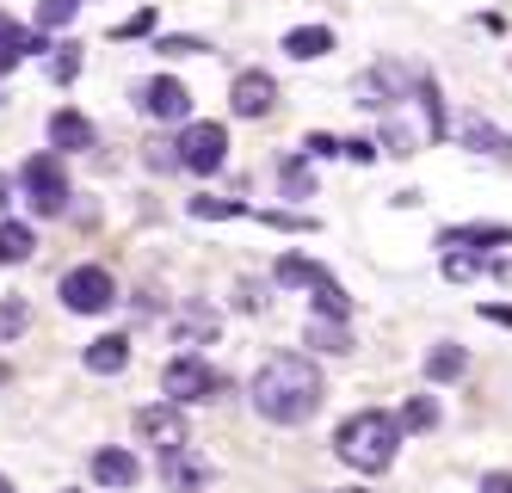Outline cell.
I'll use <instances>...</instances> for the list:
<instances>
[{"label":"cell","mask_w":512,"mask_h":493,"mask_svg":"<svg viewBox=\"0 0 512 493\" xmlns=\"http://www.w3.org/2000/svg\"><path fill=\"white\" fill-rule=\"evenodd\" d=\"M383 155H414V136L389 124V130H383Z\"/></svg>","instance_id":"obj_33"},{"label":"cell","mask_w":512,"mask_h":493,"mask_svg":"<svg viewBox=\"0 0 512 493\" xmlns=\"http://www.w3.org/2000/svg\"><path fill=\"white\" fill-rule=\"evenodd\" d=\"M118 302V284L105 265H75V272L62 278V309H75V315H99V309H112Z\"/></svg>","instance_id":"obj_4"},{"label":"cell","mask_w":512,"mask_h":493,"mask_svg":"<svg viewBox=\"0 0 512 493\" xmlns=\"http://www.w3.org/2000/svg\"><path fill=\"white\" fill-rule=\"evenodd\" d=\"M303 148H309L315 161H334V155H346V142H340V136H327V130H315V136H309Z\"/></svg>","instance_id":"obj_29"},{"label":"cell","mask_w":512,"mask_h":493,"mask_svg":"<svg viewBox=\"0 0 512 493\" xmlns=\"http://www.w3.org/2000/svg\"><path fill=\"white\" fill-rule=\"evenodd\" d=\"M149 31H155V13L142 7V13H136V19H124V25H118L112 37H149Z\"/></svg>","instance_id":"obj_32"},{"label":"cell","mask_w":512,"mask_h":493,"mask_svg":"<svg viewBox=\"0 0 512 493\" xmlns=\"http://www.w3.org/2000/svg\"><path fill=\"white\" fill-rule=\"evenodd\" d=\"M75 13H81V0H38V25H44V31L68 25V19H75Z\"/></svg>","instance_id":"obj_25"},{"label":"cell","mask_w":512,"mask_h":493,"mask_svg":"<svg viewBox=\"0 0 512 493\" xmlns=\"http://www.w3.org/2000/svg\"><path fill=\"white\" fill-rule=\"evenodd\" d=\"M482 493H512V475H506V469H494V475H482Z\"/></svg>","instance_id":"obj_36"},{"label":"cell","mask_w":512,"mask_h":493,"mask_svg":"<svg viewBox=\"0 0 512 493\" xmlns=\"http://www.w3.org/2000/svg\"><path fill=\"white\" fill-rule=\"evenodd\" d=\"M136 457L130 450H118V444H105V450H93V481L99 487H136Z\"/></svg>","instance_id":"obj_11"},{"label":"cell","mask_w":512,"mask_h":493,"mask_svg":"<svg viewBox=\"0 0 512 493\" xmlns=\"http://www.w3.org/2000/svg\"><path fill=\"white\" fill-rule=\"evenodd\" d=\"M278 173H284V192H297V198H309V185H315V179H309V161H284Z\"/></svg>","instance_id":"obj_28"},{"label":"cell","mask_w":512,"mask_h":493,"mask_svg":"<svg viewBox=\"0 0 512 493\" xmlns=\"http://www.w3.org/2000/svg\"><path fill=\"white\" fill-rule=\"evenodd\" d=\"M482 272V253H451L445 259V278H475Z\"/></svg>","instance_id":"obj_30"},{"label":"cell","mask_w":512,"mask_h":493,"mask_svg":"<svg viewBox=\"0 0 512 493\" xmlns=\"http://www.w3.org/2000/svg\"><path fill=\"white\" fill-rule=\"evenodd\" d=\"M253 407H260V420L272 426H303L309 413L321 407V370L303 358V352H278L260 364V376L247 383Z\"/></svg>","instance_id":"obj_1"},{"label":"cell","mask_w":512,"mask_h":493,"mask_svg":"<svg viewBox=\"0 0 512 493\" xmlns=\"http://www.w3.org/2000/svg\"><path fill=\"white\" fill-rule=\"evenodd\" d=\"M155 50H161V56H192V50H204V44H198V37H161Z\"/></svg>","instance_id":"obj_34"},{"label":"cell","mask_w":512,"mask_h":493,"mask_svg":"<svg viewBox=\"0 0 512 493\" xmlns=\"http://www.w3.org/2000/svg\"><path fill=\"white\" fill-rule=\"evenodd\" d=\"M75 74H81V56L62 50V56H56V81H75Z\"/></svg>","instance_id":"obj_35"},{"label":"cell","mask_w":512,"mask_h":493,"mask_svg":"<svg viewBox=\"0 0 512 493\" xmlns=\"http://www.w3.org/2000/svg\"><path fill=\"white\" fill-rule=\"evenodd\" d=\"M229 105H235V118H266V111L278 105V87H272V74H266V68H247V74H235V87H229Z\"/></svg>","instance_id":"obj_8"},{"label":"cell","mask_w":512,"mask_h":493,"mask_svg":"<svg viewBox=\"0 0 512 493\" xmlns=\"http://www.w3.org/2000/svg\"><path fill=\"white\" fill-rule=\"evenodd\" d=\"M192 216H204V222H229V216H241V198H192Z\"/></svg>","instance_id":"obj_26"},{"label":"cell","mask_w":512,"mask_h":493,"mask_svg":"<svg viewBox=\"0 0 512 493\" xmlns=\"http://www.w3.org/2000/svg\"><path fill=\"white\" fill-rule=\"evenodd\" d=\"M401 413H383V407H364L352 413V420L334 432V450H340V463L358 469V475H383L395 463V450H401Z\"/></svg>","instance_id":"obj_2"},{"label":"cell","mask_w":512,"mask_h":493,"mask_svg":"<svg viewBox=\"0 0 512 493\" xmlns=\"http://www.w3.org/2000/svg\"><path fill=\"white\" fill-rule=\"evenodd\" d=\"M142 105H149L161 124H186L192 118V93H186V81H173V74H161V81L142 87Z\"/></svg>","instance_id":"obj_9"},{"label":"cell","mask_w":512,"mask_h":493,"mask_svg":"<svg viewBox=\"0 0 512 493\" xmlns=\"http://www.w3.org/2000/svg\"><path fill=\"white\" fill-rule=\"evenodd\" d=\"M266 222H272V229H290V235L315 229V222H309V216H297V210H266Z\"/></svg>","instance_id":"obj_31"},{"label":"cell","mask_w":512,"mask_h":493,"mask_svg":"<svg viewBox=\"0 0 512 493\" xmlns=\"http://www.w3.org/2000/svg\"><path fill=\"white\" fill-rule=\"evenodd\" d=\"M19 179H25L31 210H38V216H56V210L68 204V173H62V155H31Z\"/></svg>","instance_id":"obj_5"},{"label":"cell","mask_w":512,"mask_h":493,"mask_svg":"<svg viewBox=\"0 0 512 493\" xmlns=\"http://www.w3.org/2000/svg\"><path fill=\"white\" fill-rule=\"evenodd\" d=\"M272 278H278V284H290V290H321V284H334V272H321L315 259H297V253H284Z\"/></svg>","instance_id":"obj_16"},{"label":"cell","mask_w":512,"mask_h":493,"mask_svg":"<svg viewBox=\"0 0 512 493\" xmlns=\"http://www.w3.org/2000/svg\"><path fill=\"white\" fill-rule=\"evenodd\" d=\"M7 198H13V185H7V173H0V210H7Z\"/></svg>","instance_id":"obj_37"},{"label":"cell","mask_w":512,"mask_h":493,"mask_svg":"<svg viewBox=\"0 0 512 493\" xmlns=\"http://www.w3.org/2000/svg\"><path fill=\"white\" fill-rule=\"evenodd\" d=\"M136 438H149L155 450H179V444H192V438H186V407H179V401H155V407H142V413H136Z\"/></svg>","instance_id":"obj_6"},{"label":"cell","mask_w":512,"mask_h":493,"mask_svg":"<svg viewBox=\"0 0 512 493\" xmlns=\"http://www.w3.org/2000/svg\"><path fill=\"white\" fill-rule=\"evenodd\" d=\"M124 364H130V339L124 333H99L93 346H87V370L93 376H118Z\"/></svg>","instance_id":"obj_13"},{"label":"cell","mask_w":512,"mask_h":493,"mask_svg":"<svg viewBox=\"0 0 512 493\" xmlns=\"http://www.w3.org/2000/svg\"><path fill=\"white\" fill-rule=\"evenodd\" d=\"M303 339H309L315 352H334V358H346V352H352V333H346V321H334V315H315Z\"/></svg>","instance_id":"obj_18"},{"label":"cell","mask_w":512,"mask_h":493,"mask_svg":"<svg viewBox=\"0 0 512 493\" xmlns=\"http://www.w3.org/2000/svg\"><path fill=\"white\" fill-rule=\"evenodd\" d=\"M395 93H401V74H395V68H371V74L358 81V105H364V111H389Z\"/></svg>","instance_id":"obj_14"},{"label":"cell","mask_w":512,"mask_h":493,"mask_svg":"<svg viewBox=\"0 0 512 493\" xmlns=\"http://www.w3.org/2000/svg\"><path fill=\"white\" fill-rule=\"evenodd\" d=\"M346 309H352V296H346L340 284H321V290H315V315H334V321H346Z\"/></svg>","instance_id":"obj_24"},{"label":"cell","mask_w":512,"mask_h":493,"mask_svg":"<svg viewBox=\"0 0 512 493\" xmlns=\"http://www.w3.org/2000/svg\"><path fill=\"white\" fill-rule=\"evenodd\" d=\"M31 247H38V241H31L25 222H0V265H25Z\"/></svg>","instance_id":"obj_19"},{"label":"cell","mask_w":512,"mask_h":493,"mask_svg":"<svg viewBox=\"0 0 512 493\" xmlns=\"http://www.w3.org/2000/svg\"><path fill=\"white\" fill-rule=\"evenodd\" d=\"M463 370H469V352L451 346V339H438V346L426 352V383H457Z\"/></svg>","instance_id":"obj_17"},{"label":"cell","mask_w":512,"mask_h":493,"mask_svg":"<svg viewBox=\"0 0 512 493\" xmlns=\"http://www.w3.org/2000/svg\"><path fill=\"white\" fill-rule=\"evenodd\" d=\"M438 247L451 253H482V247H512V229H494V222H469V229H445Z\"/></svg>","instance_id":"obj_10"},{"label":"cell","mask_w":512,"mask_h":493,"mask_svg":"<svg viewBox=\"0 0 512 493\" xmlns=\"http://www.w3.org/2000/svg\"><path fill=\"white\" fill-rule=\"evenodd\" d=\"M334 50V31L327 25H297V31H284V56H297V62H315Z\"/></svg>","instance_id":"obj_15"},{"label":"cell","mask_w":512,"mask_h":493,"mask_svg":"<svg viewBox=\"0 0 512 493\" xmlns=\"http://www.w3.org/2000/svg\"><path fill=\"white\" fill-rule=\"evenodd\" d=\"M50 148H56V155H75V148H93V124L81 118V111H56V118H50Z\"/></svg>","instance_id":"obj_12"},{"label":"cell","mask_w":512,"mask_h":493,"mask_svg":"<svg viewBox=\"0 0 512 493\" xmlns=\"http://www.w3.org/2000/svg\"><path fill=\"white\" fill-rule=\"evenodd\" d=\"M346 493H364V487H346Z\"/></svg>","instance_id":"obj_40"},{"label":"cell","mask_w":512,"mask_h":493,"mask_svg":"<svg viewBox=\"0 0 512 493\" xmlns=\"http://www.w3.org/2000/svg\"><path fill=\"white\" fill-rule=\"evenodd\" d=\"M31 327V302L25 296H0V339H19Z\"/></svg>","instance_id":"obj_22"},{"label":"cell","mask_w":512,"mask_h":493,"mask_svg":"<svg viewBox=\"0 0 512 493\" xmlns=\"http://www.w3.org/2000/svg\"><path fill=\"white\" fill-rule=\"evenodd\" d=\"M401 426H408V432H432L438 426V401L432 395H414L408 407H401Z\"/></svg>","instance_id":"obj_23"},{"label":"cell","mask_w":512,"mask_h":493,"mask_svg":"<svg viewBox=\"0 0 512 493\" xmlns=\"http://www.w3.org/2000/svg\"><path fill=\"white\" fill-rule=\"evenodd\" d=\"M149 167H155V173L186 167V155H179V142H149Z\"/></svg>","instance_id":"obj_27"},{"label":"cell","mask_w":512,"mask_h":493,"mask_svg":"<svg viewBox=\"0 0 512 493\" xmlns=\"http://www.w3.org/2000/svg\"><path fill=\"white\" fill-rule=\"evenodd\" d=\"M463 142H469V148H482V155H512V136H500V130L482 124V118L463 124Z\"/></svg>","instance_id":"obj_21"},{"label":"cell","mask_w":512,"mask_h":493,"mask_svg":"<svg viewBox=\"0 0 512 493\" xmlns=\"http://www.w3.org/2000/svg\"><path fill=\"white\" fill-rule=\"evenodd\" d=\"M223 389H229V383H223V376H216L204 358H192V352L173 358V364L161 370V395L179 401V407H186V401H210V395H223Z\"/></svg>","instance_id":"obj_3"},{"label":"cell","mask_w":512,"mask_h":493,"mask_svg":"<svg viewBox=\"0 0 512 493\" xmlns=\"http://www.w3.org/2000/svg\"><path fill=\"white\" fill-rule=\"evenodd\" d=\"M179 155H186L192 173H216V167H223V155H229V130L223 124H186Z\"/></svg>","instance_id":"obj_7"},{"label":"cell","mask_w":512,"mask_h":493,"mask_svg":"<svg viewBox=\"0 0 512 493\" xmlns=\"http://www.w3.org/2000/svg\"><path fill=\"white\" fill-rule=\"evenodd\" d=\"M7 383H13V370H7V364H0V389H7Z\"/></svg>","instance_id":"obj_38"},{"label":"cell","mask_w":512,"mask_h":493,"mask_svg":"<svg viewBox=\"0 0 512 493\" xmlns=\"http://www.w3.org/2000/svg\"><path fill=\"white\" fill-rule=\"evenodd\" d=\"M204 339H216V315L198 302V309L179 315V346H204Z\"/></svg>","instance_id":"obj_20"},{"label":"cell","mask_w":512,"mask_h":493,"mask_svg":"<svg viewBox=\"0 0 512 493\" xmlns=\"http://www.w3.org/2000/svg\"><path fill=\"white\" fill-rule=\"evenodd\" d=\"M0 493H13V481H7V475H0Z\"/></svg>","instance_id":"obj_39"}]
</instances>
